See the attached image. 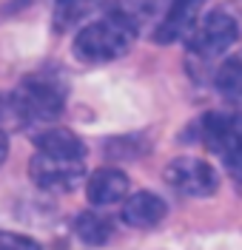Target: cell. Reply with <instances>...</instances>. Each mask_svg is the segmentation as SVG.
Wrapping results in <instances>:
<instances>
[{
	"instance_id": "4",
	"label": "cell",
	"mask_w": 242,
	"mask_h": 250,
	"mask_svg": "<svg viewBox=\"0 0 242 250\" xmlns=\"http://www.w3.org/2000/svg\"><path fill=\"white\" fill-rule=\"evenodd\" d=\"M29 173H32L37 188L66 193V190H74L83 182L86 168H83V159H63V156H48L37 151L29 162Z\"/></svg>"
},
{
	"instance_id": "2",
	"label": "cell",
	"mask_w": 242,
	"mask_h": 250,
	"mask_svg": "<svg viewBox=\"0 0 242 250\" xmlns=\"http://www.w3.org/2000/svg\"><path fill=\"white\" fill-rule=\"evenodd\" d=\"M15 108L17 125L32 123H51L66 103V91L57 80L51 77H26L15 91L9 94Z\"/></svg>"
},
{
	"instance_id": "12",
	"label": "cell",
	"mask_w": 242,
	"mask_h": 250,
	"mask_svg": "<svg viewBox=\"0 0 242 250\" xmlns=\"http://www.w3.org/2000/svg\"><path fill=\"white\" fill-rule=\"evenodd\" d=\"M74 233L86 245H106L111 239V222L103 213L86 210V213H80V216L74 219Z\"/></svg>"
},
{
	"instance_id": "17",
	"label": "cell",
	"mask_w": 242,
	"mask_h": 250,
	"mask_svg": "<svg viewBox=\"0 0 242 250\" xmlns=\"http://www.w3.org/2000/svg\"><path fill=\"white\" fill-rule=\"evenodd\" d=\"M6 156H9V137H6V131L0 128V168H3V162H6Z\"/></svg>"
},
{
	"instance_id": "8",
	"label": "cell",
	"mask_w": 242,
	"mask_h": 250,
	"mask_svg": "<svg viewBox=\"0 0 242 250\" xmlns=\"http://www.w3.org/2000/svg\"><path fill=\"white\" fill-rule=\"evenodd\" d=\"M129 193V176L117 168H100L86 182V196L94 208H109L126 199Z\"/></svg>"
},
{
	"instance_id": "13",
	"label": "cell",
	"mask_w": 242,
	"mask_h": 250,
	"mask_svg": "<svg viewBox=\"0 0 242 250\" xmlns=\"http://www.w3.org/2000/svg\"><path fill=\"white\" fill-rule=\"evenodd\" d=\"M103 6L109 9V15L123 17L126 23H131L137 29L145 17H151L157 12L160 0H103Z\"/></svg>"
},
{
	"instance_id": "1",
	"label": "cell",
	"mask_w": 242,
	"mask_h": 250,
	"mask_svg": "<svg viewBox=\"0 0 242 250\" xmlns=\"http://www.w3.org/2000/svg\"><path fill=\"white\" fill-rule=\"evenodd\" d=\"M134 34H137V29L131 23H126L123 17L106 15L77 31V37H74V54L83 62L120 60L123 54H129L131 43H134Z\"/></svg>"
},
{
	"instance_id": "6",
	"label": "cell",
	"mask_w": 242,
	"mask_h": 250,
	"mask_svg": "<svg viewBox=\"0 0 242 250\" xmlns=\"http://www.w3.org/2000/svg\"><path fill=\"white\" fill-rule=\"evenodd\" d=\"M202 142L214 154H231L242 142V117L234 111H211L202 117Z\"/></svg>"
},
{
	"instance_id": "14",
	"label": "cell",
	"mask_w": 242,
	"mask_h": 250,
	"mask_svg": "<svg viewBox=\"0 0 242 250\" xmlns=\"http://www.w3.org/2000/svg\"><path fill=\"white\" fill-rule=\"evenodd\" d=\"M214 83L225 97H242V51L231 54V57H225L220 62Z\"/></svg>"
},
{
	"instance_id": "10",
	"label": "cell",
	"mask_w": 242,
	"mask_h": 250,
	"mask_svg": "<svg viewBox=\"0 0 242 250\" xmlns=\"http://www.w3.org/2000/svg\"><path fill=\"white\" fill-rule=\"evenodd\" d=\"M34 145L40 154L48 156H63V159H83L86 156V142L60 125H43V131L34 134Z\"/></svg>"
},
{
	"instance_id": "15",
	"label": "cell",
	"mask_w": 242,
	"mask_h": 250,
	"mask_svg": "<svg viewBox=\"0 0 242 250\" xmlns=\"http://www.w3.org/2000/svg\"><path fill=\"white\" fill-rule=\"evenodd\" d=\"M0 250H40V245L34 239H29V236L0 230Z\"/></svg>"
},
{
	"instance_id": "11",
	"label": "cell",
	"mask_w": 242,
	"mask_h": 250,
	"mask_svg": "<svg viewBox=\"0 0 242 250\" xmlns=\"http://www.w3.org/2000/svg\"><path fill=\"white\" fill-rule=\"evenodd\" d=\"M97 6H103V0H54V12H51L54 29L57 31L74 29L80 20H86L94 12Z\"/></svg>"
},
{
	"instance_id": "3",
	"label": "cell",
	"mask_w": 242,
	"mask_h": 250,
	"mask_svg": "<svg viewBox=\"0 0 242 250\" xmlns=\"http://www.w3.org/2000/svg\"><path fill=\"white\" fill-rule=\"evenodd\" d=\"M237 34H240L237 20L228 12H211L191 26V31L185 34V46L194 57L214 60V57H222L237 43Z\"/></svg>"
},
{
	"instance_id": "7",
	"label": "cell",
	"mask_w": 242,
	"mask_h": 250,
	"mask_svg": "<svg viewBox=\"0 0 242 250\" xmlns=\"http://www.w3.org/2000/svg\"><path fill=\"white\" fill-rule=\"evenodd\" d=\"M202 6H205V0H165L162 20L154 29V40L174 43L179 37H185L191 31V26L199 20V9Z\"/></svg>"
},
{
	"instance_id": "5",
	"label": "cell",
	"mask_w": 242,
	"mask_h": 250,
	"mask_svg": "<svg viewBox=\"0 0 242 250\" xmlns=\"http://www.w3.org/2000/svg\"><path fill=\"white\" fill-rule=\"evenodd\" d=\"M165 182L188 196H211L217 190V171L199 156H177L165 165Z\"/></svg>"
},
{
	"instance_id": "16",
	"label": "cell",
	"mask_w": 242,
	"mask_h": 250,
	"mask_svg": "<svg viewBox=\"0 0 242 250\" xmlns=\"http://www.w3.org/2000/svg\"><path fill=\"white\" fill-rule=\"evenodd\" d=\"M225 165H228V171H231V176H234L237 182H242V142L231 151V154H225Z\"/></svg>"
},
{
	"instance_id": "9",
	"label": "cell",
	"mask_w": 242,
	"mask_h": 250,
	"mask_svg": "<svg viewBox=\"0 0 242 250\" xmlns=\"http://www.w3.org/2000/svg\"><path fill=\"white\" fill-rule=\"evenodd\" d=\"M165 213H168V205L162 202V196L154 193V190L131 193L123 205V222L131 225V228H154L165 219Z\"/></svg>"
}]
</instances>
